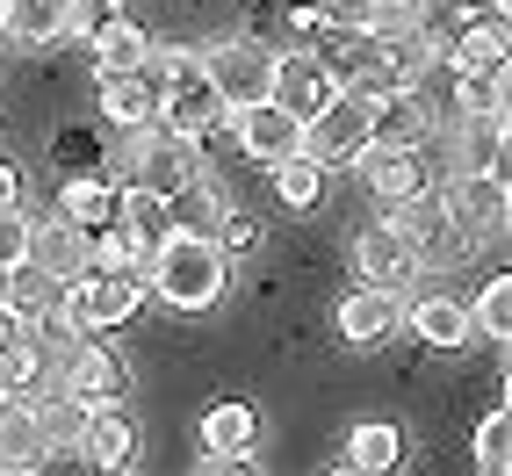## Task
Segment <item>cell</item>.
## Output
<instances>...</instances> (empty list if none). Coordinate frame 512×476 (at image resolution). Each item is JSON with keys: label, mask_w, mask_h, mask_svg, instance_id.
<instances>
[{"label": "cell", "mask_w": 512, "mask_h": 476, "mask_svg": "<svg viewBox=\"0 0 512 476\" xmlns=\"http://www.w3.org/2000/svg\"><path fill=\"white\" fill-rule=\"evenodd\" d=\"M145 289L159 303H174V311H210V303L224 296V253L217 238H159V246L145 253Z\"/></svg>", "instance_id": "1"}, {"label": "cell", "mask_w": 512, "mask_h": 476, "mask_svg": "<svg viewBox=\"0 0 512 476\" xmlns=\"http://www.w3.org/2000/svg\"><path fill=\"white\" fill-rule=\"evenodd\" d=\"M375 138H383V101L361 94V87H339L325 109L303 123V159H318V166H354Z\"/></svg>", "instance_id": "2"}, {"label": "cell", "mask_w": 512, "mask_h": 476, "mask_svg": "<svg viewBox=\"0 0 512 476\" xmlns=\"http://www.w3.org/2000/svg\"><path fill=\"white\" fill-rule=\"evenodd\" d=\"M195 73L210 80L217 101L238 116V109H253V101H267V87H275V51L260 37H224L210 51H195Z\"/></svg>", "instance_id": "3"}, {"label": "cell", "mask_w": 512, "mask_h": 476, "mask_svg": "<svg viewBox=\"0 0 512 476\" xmlns=\"http://www.w3.org/2000/svg\"><path fill=\"white\" fill-rule=\"evenodd\" d=\"M123 174L138 188H152V195H174V188H188L202 174V138L145 123V130H130V145H123Z\"/></svg>", "instance_id": "4"}, {"label": "cell", "mask_w": 512, "mask_h": 476, "mask_svg": "<svg viewBox=\"0 0 512 476\" xmlns=\"http://www.w3.org/2000/svg\"><path fill=\"white\" fill-rule=\"evenodd\" d=\"M440 202H448V224H455V238H462V253L498 246L505 224H512V188H505V174H455L448 188H440Z\"/></svg>", "instance_id": "5"}, {"label": "cell", "mask_w": 512, "mask_h": 476, "mask_svg": "<svg viewBox=\"0 0 512 476\" xmlns=\"http://www.w3.org/2000/svg\"><path fill=\"white\" fill-rule=\"evenodd\" d=\"M145 296H152V289H145L138 275H73V282H65V296H58V318L73 325V332H116V325L138 318Z\"/></svg>", "instance_id": "6"}, {"label": "cell", "mask_w": 512, "mask_h": 476, "mask_svg": "<svg viewBox=\"0 0 512 476\" xmlns=\"http://www.w3.org/2000/svg\"><path fill=\"white\" fill-rule=\"evenodd\" d=\"M383 231H397V246L412 253L419 267H448V260H462V238H455V224H448V202H440V188H419V195L390 202Z\"/></svg>", "instance_id": "7"}, {"label": "cell", "mask_w": 512, "mask_h": 476, "mask_svg": "<svg viewBox=\"0 0 512 476\" xmlns=\"http://www.w3.org/2000/svg\"><path fill=\"white\" fill-rule=\"evenodd\" d=\"M58 383L73 390L80 404H123L130 368L109 347H94V332H80V339H65V347H58Z\"/></svg>", "instance_id": "8"}, {"label": "cell", "mask_w": 512, "mask_h": 476, "mask_svg": "<svg viewBox=\"0 0 512 476\" xmlns=\"http://www.w3.org/2000/svg\"><path fill=\"white\" fill-rule=\"evenodd\" d=\"M332 94H339V73H332L318 51H275V87H267V101H275L282 116L311 123Z\"/></svg>", "instance_id": "9"}, {"label": "cell", "mask_w": 512, "mask_h": 476, "mask_svg": "<svg viewBox=\"0 0 512 476\" xmlns=\"http://www.w3.org/2000/svg\"><path fill=\"white\" fill-rule=\"evenodd\" d=\"M354 166H361V181L383 195V202H404V195L433 188V159H426V145H412V138H375Z\"/></svg>", "instance_id": "10"}, {"label": "cell", "mask_w": 512, "mask_h": 476, "mask_svg": "<svg viewBox=\"0 0 512 476\" xmlns=\"http://www.w3.org/2000/svg\"><path fill=\"white\" fill-rule=\"evenodd\" d=\"M73 448L94 476H130V462H138V419H130L123 404H94Z\"/></svg>", "instance_id": "11"}, {"label": "cell", "mask_w": 512, "mask_h": 476, "mask_svg": "<svg viewBox=\"0 0 512 476\" xmlns=\"http://www.w3.org/2000/svg\"><path fill=\"white\" fill-rule=\"evenodd\" d=\"M224 101H217V87L195 73V65H181L174 80L159 87V123L166 130H181V138H210V130H224Z\"/></svg>", "instance_id": "12"}, {"label": "cell", "mask_w": 512, "mask_h": 476, "mask_svg": "<svg viewBox=\"0 0 512 476\" xmlns=\"http://www.w3.org/2000/svg\"><path fill=\"white\" fill-rule=\"evenodd\" d=\"M224 123H231L238 152L260 159V166H282V159H296V152H303V123H296V116H282L275 101H253V109H238V116H224Z\"/></svg>", "instance_id": "13"}, {"label": "cell", "mask_w": 512, "mask_h": 476, "mask_svg": "<svg viewBox=\"0 0 512 476\" xmlns=\"http://www.w3.org/2000/svg\"><path fill=\"white\" fill-rule=\"evenodd\" d=\"M404 332H412L419 347H433V354H462L469 339H476L469 303L448 296V289H433V296H419V303H404Z\"/></svg>", "instance_id": "14"}, {"label": "cell", "mask_w": 512, "mask_h": 476, "mask_svg": "<svg viewBox=\"0 0 512 476\" xmlns=\"http://www.w3.org/2000/svg\"><path fill=\"white\" fill-rule=\"evenodd\" d=\"M440 65H448V73H462V80L505 73V15H462V29L448 37Z\"/></svg>", "instance_id": "15"}, {"label": "cell", "mask_w": 512, "mask_h": 476, "mask_svg": "<svg viewBox=\"0 0 512 476\" xmlns=\"http://www.w3.org/2000/svg\"><path fill=\"white\" fill-rule=\"evenodd\" d=\"M354 275H361V289H383V296H397V289H412V282H419V260L397 246V231L368 224V231L354 238Z\"/></svg>", "instance_id": "16"}, {"label": "cell", "mask_w": 512, "mask_h": 476, "mask_svg": "<svg viewBox=\"0 0 512 476\" xmlns=\"http://www.w3.org/2000/svg\"><path fill=\"white\" fill-rule=\"evenodd\" d=\"M332 325H339L347 347H383V339L404 325V303L383 296V289H347V296H339V311H332Z\"/></svg>", "instance_id": "17"}, {"label": "cell", "mask_w": 512, "mask_h": 476, "mask_svg": "<svg viewBox=\"0 0 512 476\" xmlns=\"http://www.w3.org/2000/svg\"><path fill=\"white\" fill-rule=\"evenodd\" d=\"M29 267H44V275H58V282L87 275V231L65 224L58 210L37 217V224H29Z\"/></svg>", "instance_id": "18"}, {"label": "cell", "mask_w": 512, "mask_h": 476, "mask_svg": "<svg viewBox=\"0 0 512 476\" xmlns=\"http://www.w3.org/2000/svg\"><path fill=\"white\" fill-rule=\"evenodd\" d=\"M51 433L37 426V412H29V397H15L8 412H0V469H22V476H37L51 462Z\"/></svg>", "instance_id": "19"}, {"label": "cell", "mask_w": 512, "mask_h": 476, "mask_svg": "<svg viewBox=\"0 0 512 476\" xmlns=\"http://www.w3.org/2000/svg\"><path fill=\"white\" fill-rule=\"evenodd\" d=\"M260 448V412L246 397H217L202 412V455H253Z\"/></svg>", "instance_id": "20"}, {"label": "cell", "mask_w": 512, "mask_h": 476, "mask_svg": "<svg viewBox=\"0 0 512 476\" xmlns=\"http://www.w3.org/2000/svg\"><path fill=\"white\" fill-rule=\"evenodd\" d=\"M109 224H116V231H130V238H138V246L152 253L159 238H174V202L152 195V188H138V181H123V188H116V217H109Z\"/></svg>", "instance_id": "21"}, {"label": "cell", "mask_w": 512, "mask_h": 476, "mask_svg": "<svg viewBox=\"0 0 512 476\" xmlns=\"http://www.w3.org/2000/svg\"><path fill=\"white\" fill-rule=\"evenodd\" d=\"M101 116H109L116 130L159 123V80H152V73H116V80H101Z\"/></svg>", "instance_id": "22"}, {"label": "cell", "mask_w": 512, "mask_h": 476, "mask_svg": "<svg viewBox=\"0 0 512 476\" xmlns=\"http://www.w3.org/2000/svg\"><path fill=\"white\" fill-rule=\"evenodd\" d=\"M58 217L80 224V231H101L116 217V181H101V166H87V174H65L58 188Z\"/></svg>", "instance_id": "23"}, {"label": "cell", "mask_w": 512, "mask_h": 476, "mask_svg": "<svg viewBox=\"0 0 512 476\" xmlns=\"http://www.w3.org/2000/svg\"><path fill=\"white\" fill-rule=\"evenodd\" d=\"M347 469L354 476H397L404 469V433L390 419H361L347 433Z\"/></svg>", "instance_id": "24"}, {"label": "cell", "mask_w": 512, "mask_h": 476, "mask_svg": "<svg viewBox=\"0 0 512 476\" xmlns=\"http://www.w3.org/2000/svg\"><path fill=\"white\" fill-rule=\"evenodd\" d=\"M65 22H73V0H8V37L22 51L65 44Z\"/></svg>", "instance_id": "25"}, {"label": "cell", "mask_w": 512, "mask_h": 476, "mask_svg": "<svg viewBox=\"0 0 512 476\" xmlns=\"http://www.w3.org/2000/svg\"><path fill=\"white\" fill-rule=\"evenodd\" d=\"M166 202H174V231H188V238H217V224L231 217V202H224V188L210 174H195L188 188H174Z\"/></svg>", "instance_id": "26"}, {"label": "cell", "mask_w": 512, "mask_h": 476, "mask_svg": "<svg viewBox=\"0 0 512 476\" xmlns=\"http://www.w3.org/2000/svg\"><path fill=\"white\" fill-rule=\"evenodd\" d=\"M87 51H94V73H101V80H116V73H138V65H145L152 37H145V29L130 22V15H116V22L101 29V37H94Z\"/></svg>", "instance_id": "27"}, {"label": "cell", "mask_w": 512, "mask_h": 476, "mask_svg": "<svg viewBox=\"0 0 512 476\" xmlns=\"http://www.w3.org/2000/svg\"><path fill=\"white\" fill-rule=\"evenodd\" d=\"M29 412H37V426L51 433V448H73L94 404H80V397L65 390V383H44V390H29Z\"/></svg>", "instance_id": "28"}, {"label": "cell", "mask_w": 512, "mask_h": 476, "mask_svg": "<svg viewBox=\"0 0 512 476\" xmlns=\"http://www.w3.org/2000/svg\"><path fill=\"white\" fill-rule=\"evenodd\" d=\"M58 296H65V282H58V275H44V267H29V260L8 275V311H15L29 332H37V325L58 311Z\"/></svg>", "instance_id": "29"}, {"label": "cell", "mask_w": 512, "mask_h": 476, "mask_svg": "<svg viewBox=\"0 0 512 476\" xmlns=\"http://www.w3.org/2000/svg\"><path fill=\"white\" fill-rule=\"evenodd\" d=\"M138 267H145V246L130 231H116V224L87 231V275H138Z\"/></svg>", "instance_id": "30"}, {"label": "cell", "mask_w": 512, "mask_h": 476, "mask_svg": "<svg viewBox=\"0 0 512 476\" xmlns=\"http://www.w3.org/2000/svg\"><path fill=\"white\" fill-rule=\"evenodd\" d=\"M267 174H275V195L289 202V210H318V195H325V166L318 159H282V166H267Z\"/></svg>", "instance_id": "31"}, {"label": "cell", "mask_w": 512, "mask_h": 476, "mask_svg": "<svg viewBox=\"0 0 512 476\" xmlns=\"http://www.w3.org/2000/svg\"><path fill=\"white\" fill-rule=\"evenodd\" d=\"M469 325L484 332V339H512V282H505V275H491L484 289H476V303H469Z\"/></svg>", "instance_id": "32"}, {"label": "cell", "mask_w": 512, "mask_h": 476, "mask_svg": "<svg viewBox=\"0 0 512 476\" xmlns=\"http://www.w3.org/2000/svg\"><path fill=\"white\" fill-rule=\"evenodd\" d=\"M44 376V347L37 339H0V383H8L15 397H29Z\"/></svg>", "instance_id": "33"}, {"label": "cell", "mask_w": 512, "mask_h": 476, "mask_svg": "<svg viewBox=\"0 0 512 476\" xmlns=\"http://www.w3.org/2000/svg\"><path fill=\"white\" fill-rule=\"evenodd\" d=\"M476 462H484V476L512 469V412H491L484 426H476Z\"/></svg>", "instance_id": "34"}, {"label": "cell", "mask_w": 512, "mask_h": 476, "mask_svg": "<svg viewBox=\"0 0 512 476\" xmlns=\"http://www.w3.org/2000/svg\"><path fill=\"white\" fill-rule=\"evenodd\" d=\"M311 8H318V22H332V29H339V37H361L383 0H311Z\"/></svg>", "instance_id": "35"}, {"label": "cell", "mask_w": 512, "mask_h": 476, "mask_svg": "<svg viewBox=\"0 0 512 476\" xmlns=\"http://www.w3.org/2000/svg\"><path fill=\"white\" fill-rule=\"evenodd\" d=\"M51 159L65 166V174H87V166H101V145L87 138V130H58V138H51Z\"/></svg>", "instance_id": "36"}, {"label": "cell", "mask_w": 512, "mask_h": 476, "mask_svg": "<svg viewBox=\"0 0 512 476\" xmlns=\"http://www.w3.org/2000/svg\"><path fill=\"white\" fill-rule=\"evenodd\" d=\"M123 8H116V0H73V22H65V37H80V44H94L101 37V29H109Z\"/></svg>", "instance_id": "37"}, {"label": "cell", "mask_w": 512, "mask_h": 476, "mask_svg": "<svg viewBox=\"0 0 512 476\" xmlns=\"http://www.w3.org/2000/svg\"><path fill=\"white\" fill-rule=\"evenodd\" d=\"M253 246H260V224H253L246 210H231V217L217 224V253H224V260H231V253H238V260H246Z\"/></svg>", "instance_id": "38"}, {"label": "cell", "mask_w": 512, "mask_h": 476, "mask_svg": "<svg viewBox=\"0 0 512 476\" xmlns=\"http://www.w3.org/2000/svg\"><path fill=\"white\" fill-rule=\"evenodd\" d=\"M22 260H29V217L0 210V267H22Z\"/></svg>", "instance_id": "39"}, {"label": "cell", "mask_w": 512, "mask_h": 476, "mask_svg": "<svg viewBox=\"0 0 512 476\" xmlns=\"http://www.w3.org/2000/svg\"><path fill=\"white\" fill-rule=\"evenodd\" d=\"M195 476H260V469H253V455H202Z\"/></svg>", "instance_id": "40"}, {"label": "cell", "mask_w": 512, "mask_h": 476, "mask_svg": "<svg viewBox=\"0 0 512 476\" xmlns=\"http://www.w3.org/2000/svg\"><path fill=\"white\" fill-rule=\"evenodd\" d=\"M22 202V174H15V159H0V210H15Z\"/></svg>", "instance_id": "41"}, {"label": "cell", "mask_w": 512, "mask_h": 476, "mask_svg": "<svg viewBox=\"0 0 512 476\" xmlns=\"http://www.w3.org/2000/svg\"><path fill=\"white\" fill-rule=\"evenodd\" d=\"M455 15H505V0H448Z\"/></svg>", "instance_id": "42"}, {"label": "cell", "mask_w": 512, "mask_h": 476, "mask_svg": "<svg viewBox=\"0 0 512 476\" xmlns=\"http://www.w3.org/2000/svg\"><path fill=\"white\" fill-rule=\"evenodd\" d=\"M8 275H15V267H0V311H8Z\"/></svg>", "instance_id": "43"}, {"label": "cell", "mask_w": 512, "mask_h": 476, "mask_svg": "<svg viewBox=\"0 0 512 476\" xmlns=\"http://www.w3.org/2000/svg\"><path fill=\"white\" fill-rule=\"evenodd\" d=\"M8 404H15V390H8V383H0V412H8Z\"/></svg>", "instance_id": "44"}, {"label": "cell", "mask_w": 512, "mask_h": 476, "mask_svg": "<svg viewBox=\"0 0 512 476\" xmlns=\"http://www.w3.org/2000/svg\"><path fill=\"white\" fill-rule=\"evenodd\" d=\"M0 37H8V0H0Z\"/></svg>", "instance_id": "45"}, {"label": "cell", "mask_w": 512, "mask_h": 476, "mask_svg": "<svg viewBox=\"0 0 512 476\" xmlns=\"http://www.w3.org/2000/svg\"><path fill=\"white\" fill-rule=\"evenodd\" d=\"M325 476H354V469H347V462H339V469H325Z\"/></svg>", "instance_id": "46"}, {"label": "cell", "mask_w": 512, "mask_h": 476, "mask_svg": "<svg viewBox=\"0 0 512 476\" xmlns=\"http://www.w3.org/2000/svg\"><path fill=\"white\" fill-rule=\"evenodd\" d=\"M0 476H22V469H0Z\"/></svg>", "instance_id": "47"}]
</instances>
